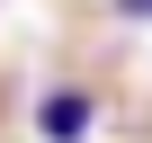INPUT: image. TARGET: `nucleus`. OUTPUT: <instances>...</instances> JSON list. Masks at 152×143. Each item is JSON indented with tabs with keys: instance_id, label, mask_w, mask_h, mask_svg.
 Segmentation results:
<instances>
[{
	"instance_id": "nucleus-1",
	"label": "nucleus",
	"mask_w": 152,
	"mask_h": 143,
	"mask_svg": "<svg viewBox=\"0 0 152 143\" xmlns=\"http://www.w3.org/2000/svg\"><path fill=\"white\" fill-rule=\"evenodd\" d=\"M90 125H99V98L90 90H45V107H36V134L45 143H90Z\"/></svg>"
},
{
	"instance_id": "nucleus-2",
	"label": "nucleus",
	"mask_w": 152,
	"mask_h": 143,
	"mask_svg": "<svg viewBox=\"0 0 152 143\" xmlns=\"http://www.w3.org/2000/svg\"><path fill=\"white\" fill-rule=\"evenodd\" d=\"M116 18H152V0H116Z\"/></svg>"
}]
</instances>
